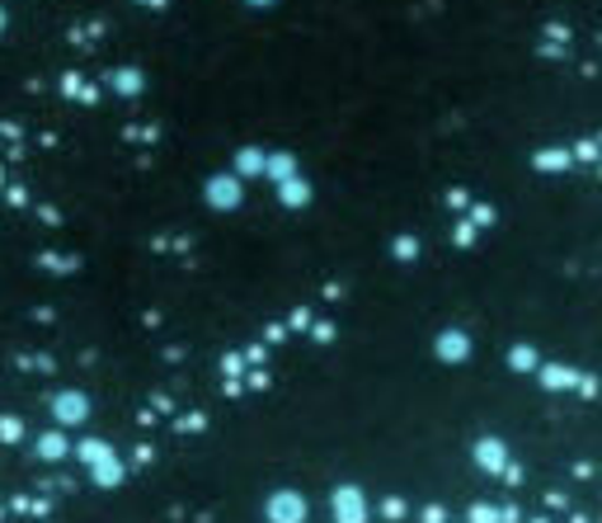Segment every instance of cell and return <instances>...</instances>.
Returning <instances> with one entry per match:
<instances>
[{
  "instance_id": "obj_1",
  "label": "cell",
  "mask_w": 602,
  "mask_h": 523,
  "mask_svg": "<svg viewBox=\"0 0 602 523\" xmlns=\"http://www.w3.org/2000/svg\"><path fill=\"white\" fill-rule=\"evenodd\" d=\"M301 514V504L292 500V495H282V500H273V519H282V523H292Z\"/></svg>"
},
{
  "instance_id": "obj_2",
  "label": "cell",
  "mask_w": 602,
  "mask_h": 523,
  "mask_svg": "<svg viewBox=\"0 0 602 523\" xmlns=\"http://www.w3.org/2000/svg\"><path fill=\"white\" fill-rule=\"evenodd\" d=\"M57 410H62V420H80V396H66Z\"/></svg>"
}]
</instances>
